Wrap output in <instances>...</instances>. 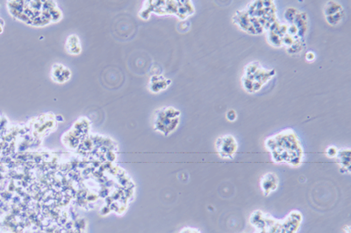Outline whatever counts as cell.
<instances>
[{"mask_svg": "<svg viewBox=\"0 0 351 233\" xmlns=\"http://www.w3.org/2000/svg\"><path fill=\"white\" fill-rule=\"evenodd\" d=\"M265 148L276 163H285L292 167H299L303 163L304 150L301 142L290 129L266 139Z\"/></svg>", "mask_w": 351, "mask_h": 233, "instance_id": "cell-1", "label": "cell"}, {"mask_svg": "<svg viewBox=\"0 0 351 233\" xmlns=\"http://www.w3.org/2000/svg\"><path fill=\"white\" fill-rule=\"evenodd\" d=\"M249 223L254 233H298L303 223V215L299 210H292L284 218H276L261 210L252 212Z\"/></svg>", "mask_w": 351, "mask_h": 233, "instance_id": "cell-2", "label": "cell"}, {"mask_svg": "<svg viewBox=\"0 0 351 233\" xmlns=\"http://www.w3.org/2000/svg\"><path fill=\"white\" fill-rule=\"evenodd\" d=\"M215 150L222 159H233L238 152V143L232 135H224L216 139Z\"/></svg>", "mask_w": 351, "mask_h": 233, "instance_id": "cell-3", "label": "cell"}, {"mask_svg": "<svg viewBox=\"0 0 351 233\" xmlns=\"http://www.w3.org/2000/svg\"><path fill=\"white\" fill-rule=\"evenodd\" d=\"M279 179L276 173L269 172L265 174L260 180V188L265 197H269L278 190Z\"/></svg>", "mask_w": 351, "mask_h": 233, "instance_id": "cell-4", "label": "cell"}, {"mask_svg": "<svg viewBox=\"0 0 351 233\" xmlns=\"http://www.w3.org/2000/svg\"><path fill=\"white\" fill-rule=\"evenodd\" d=\"M335 157L337 158L341 173L350 174V149L348 148L338 150L337 155Z\"/></svg>", "mask_w": 351, "mask_h": 233, "instance_id": "cell-5", "label": "cell"}, {"mask_svg": "<svg viewBox=\"0 0 351 233\" xmlns=\"http://www.w3.org/2000/svg\"><path fill=\"white\" fill-rule=\"evenodd\" d=\"M179 233H202L198 228L195 227L186 226L184 227L182 230L179 231Z\"/></svg>", "mask_w": 351, "mask_h": 233, "instance_id": "cell-6", "label": "cell"}, {"mask_svg": "<svg viewBox=\"0 0 351 233\" xmlns=\"http://www.w3.org/2000/svg\"><path fill=\"white\" fill-rule=\"evenodd\" d=\"M338 149L335 147H329L326 150V155L329 158H335L337 155Z\"/></svg>", "mask_w": 351, "mask_h": 233, "instance_id": "cell-7", "label": "cell"}, {"mask_svg": "<svg viewBox=\"0 0 351 233\" xmlns=\"http://www.w3.org/2000/svg\"><path fill=\"white\" fill-rule=\"evenodd\" d=\"M227 118L229 121L234 122L237 118V113L235 112V110H229L227 113Z\"/></svg>", "mask_w": 351, "mask_h": 233, "instance_id": "cell-8", "label": "cell"}, {"mask_svg": "<svg viewBox=\"0 0 351 233\" xmlns=\"http://www.w3.org/2000/svg\"><path fill=\"white\" fill-rule=\"evenodd\" d=\"M305 57H306L308 61L311 62V61H314L315 59V55L313 52H309L308 54H306Z\"/></svg>", "mask_w": 351, "mask_h": 233, "instance_id": "cell-9", "label": "cell"}, {"mask_svg": "<svg viewBox=\"0 0 351 233\" xmlns=\"http://www.w3.org/2000/svg\"><path fill=\"white\" fill-rule=\"evenodd\" d=\"M346 233H350V230H349V227H348V228H347V232H346Z\"/></svg>", "mask_w": 351, "mask_h": 233, "instance_id": "cell-10", "label": "cell"}]
</instances>
